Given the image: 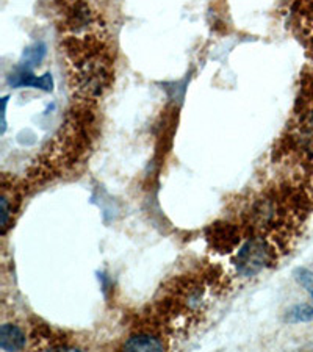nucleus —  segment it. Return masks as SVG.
<instances>
[{
  "mask_svg": "<svg viewBox=\"0 0 313 352\" xmlns=\"http://www.w3.org/2000/svg\"><path fill=\"white\" fill-rule=\"evenodd\" d=\"M44 55H45L44 44H41V43L33 44L32 47H28V49L25 50V52H24L25 63L22 65V66L27 67V69H32V66L39 65V61H41V60L44 58Z\"/></svg>",
  "mask_w": 313,
  "mask_h": 352,
  "instance_id": "nucleus-6",
  "label": "nucleus"
},
{
  "mask_svg": "<svg viewBox=\"0 0 313 352\" xmlns=\"http://www.w3.org/2000/svg\"><path fill=\"white\" fill-rule=\"evenodd\" d=\"M163 343L155 337H151V335H133L130 337L124 344L125 351H163Z\"/></svg>",
  "mask_w": 313,
  "mask_h": 352,
  "instance_id": "nucleus-4",
  "label": "nucleus"
},
{
  "mask_svg": "<svg viewBox=\"0 0 313 352\" xmlns=\"http://www.w3.org/2000/svg\"><path fill=\"white\" fill-rule=\"evenodd\" d=\"M25 346V335L18 326L3 324L0 327V349L21 351Z\"/></svg>",
  "mask_w": 313,
  "mask_h": 352,
  "instance_id": "nucleus-3",
  "label": "nucleus"
},
{
  "mask_svg": "<svg viewBox=\"0 0 313 352\" xmlns=\"http://www.w3.org/2000/svg\"><path fill=\"white\" fill-rule=\"evenodd\" d=\"M298 274L299 276H296V277H298V280L303 283V285L310 292L312 287H313V274H312V272H309L307 270H299Z\"/></svg>",
  "mask_w": 313,
  "mask_h": 352,
  "instance_id": "nucleus-7",
  "label": "nucleus"
},
{
  "mask_svg": "<svg viewBox=\"0 0 313 352\" xmlns=\"http://www.w3.org/2000/svg\"><path fill=\"white\" fill-rule=\"evenodd\" d=\"M265 262V249L260 243H248L238 254V266L244 274H254Z\"/></svg>",
  "mask_w": 313,
  "mask_h": 352,
  "instance_id": "nucleus-2",
  "label": "nucleus"
},
{
  "mask_svg": "<svg viewBox=\"0 0 313 352\" xmlns=\"http://www.w3.org/2000/svg\"><path fill=\"white\" fill-rule=\"evenodd\" d=\"M10 85L13 88H39L44 91L54 89V78L52 74H44L43 77H36L32 69L22 66L18 72L11 74Z\"/></svg>",
  "mask_w": 313,
  "mask_h": 352,
  "instance_id": "nucleus-1",
  "label": "nucleus"
},
{
  "mask_svg": "<svg viewBox=\"0 0 313 352\" xmlns=\"http://www.w3.org/2000/svg\"><path fill=\"white\" fill-rule=\"evenodd\" d=\"M285 321L290 324H298V322H310L313 321V305L301 304L294 305L285 314Z\"/></svg>",
  "mask_w": 313,
  "mask_h": 352,
  "instance_id": "nucleus-5",
  "label": "nucleus"
},
{
  "mask_svg": "<svg viewBox=\"0 0 313 352\" xmlns=\"http://www.w3.org/2000/svg\"><path fill=\"white\" fill-rule=\"evenodd\" d=\"M310 293H312V296H313V287H312V289H310Z\"/></svg>",
  "mask_w": 313,
  "mask_h": 352,
  "instance_id": "nucleus-8",
  "label": "nucleus"
}]
</instances>
